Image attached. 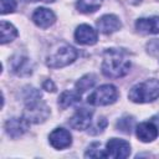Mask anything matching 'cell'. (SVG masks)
Listing matches in <instances>:
<instances>
[{
    "mask_svg": "<svg viewBox=\"0 0 159 159\" xmlns=\"http://www.w3.org/2000/svg\"><path fill=\"white\" fill-rule=\"evenodd\" d=\"M130 70V60L123 50L107 48L103 52L102 73L108 78L124 77Z\"/></svg>",
    "mask_w": 159,
    "mask_h": 159,
    "instance_id": "1",
    "label": "cell"
},
{
    "mask_svg": "<svg viewBox=\"0 0 159 159\" xmlns=\"http://www.w3.org/2000/svg\"><path fill=\"white\" fill-rule=\"evenodd\" d=\"M128 98L134 103L154 102L159 98V80L149 78L134 84L128 92Z\"/></svg>",
    "mask_w": 159,
    "mask_h": 159,
    "instance_id": "2",
    "label": "cell"
},
{
    "mask_svg": "<svg viewBox=\"0 0 159 159\" xmlns=\"http://www.w3.org/2000/svg\"><path fill=\"white\" fill-rule=\"evenodd\" d=\"M78 53L75 47L67 43H61L47 56L46 65L51 68H62L75 62Z\"/></svg>",
    "mask_w": 159,
    "mask_h": 159,
    "instance_id": "3",
    "label": "cell"
},
{
    "mask_svg": "<svg viewBox=\"0 0 159 159\" xmlns=\"http://www.w3.org/2000/svg\"><path fill=\"white\" fill-rule=\"evenodd\" d=\"M118 89L113 84H102L94 89L87 98V102L92 106H109L118 99Z\"/></svg>",
    "mask_w": 159,
    "mask_h": 159,
    "instance_id": "4",
    "label": "cell"
},
{
    "mask_svg": "<svg viewBox=\"0 0 159 159\" xmlns=\"http://www.w3.org/2000/svg\"><path fill=\"white\" fill-rule=\"evenodd\" d=\"M50 108L48 106L41 101L40 98L34 99L31 102L25 103V109L22 113V117H25L30 123L39 124L45 122L50 116Z\"/></svg>",
    "mask_w": 159,
    "mask_h": 159,
    "instance_id": "5",
    "label": "cell"
},
{
    "mask_svg": "<svg viewBox=\"0 0 159 159\" xmlns=\"http://www.w3.org/2000/svg\"><path fill=\"white\" fill-rule=\"evenodd\" d=\"M130 154V144L119 138H112L106 144V157L113 159H124Z\"/></svg>",
    "mask_w": 159,
    "mask_h": 159,
    "instance_id": "6",
    "label": "cell"
},
{
    "mask_svg": "<svg viewBox=\"0 0 159 159\" xmlns=\"http://www.w3.org/2000/svg\"><path fill=\"white\" fill-rule=\"evenodd\" d=\"M92 116H93L92 109L80 108L70 118L68 123H70L71 128H73L76 130H86L92 125Z\"/></svg>",
    "mask_w": 159,
    "mask_h": 159,
    "instance_id": "7",
    "label": "cell"
},
{
    "mask_svg": "<svg viewBox=\"0 0 159 159\" xmlns=\"http://www.w3.org/2000/svg\"><path fill=\"white\" fill-rule=\"evenodd\" d=\"M30 124L31 123L25 117H14V118H10V119L6 120L5 130H6L9 137L16 139V138L24 135L27 132Z\"/></svg>",
    "mask_w": 159,
    "mask_h": 159,
    "instance_id": "8",
    "label": "cell"
},
{
    "mask_svg": "<svg viewBox=\"0 0 159 159\" xmlns=\"http://www.w3.org/2000/svg\"><path fill=\"white\" fill-rule=\"evenodd\" d=\"M75 40L80 45L91 46V45H94L98 41V32L92 26H89L87 24H82V25L76 27Z\"/></svg>",
    "mask_w": 159,
    "mask_h": 159,
    "instance_id": "9",
    "label": "cell"
},
{
    "mask_svg": "<svg viewBox=\"0 0 159 159\" xmlns=\"http://www.w3.org/2000/svg\"><path fill=\"white\" fill-rule=\"evenodd\" d=\"M48 142L55 149H66L72 144V135L65 128H56L50 133Z\"/></svg>",
    "mask_w": 159,
    "mask_h": 159,
    "instance_id": "10",
    "label": "cell"
},
{
    "mask_svg": "<svg viewBox=\"0 0 159 159\" xmlns=\"http://www.w3.org/2000/svg\"><path fill=\"white\" fill-rule=\"evenodd\" d=\"M96 26L99 32H102L104 35H109V34L118 31L122 27V22L118 16H116L113 14H106L97 20Z\"/></svg>",
    "mask_w": 159,
    "mask_h": 159,
    "instance_id": "11",
    "label": "cell"
},
{
    "mask_svg": "<svg viewBox=\"0 0 159 159\" xmlns=\"http://www.w3.org/2000/svg\"><path fill=\"white\" fill-rule=\"evenodd\" d=\"M159 134V128L154 122H142L135 127V135L143 143H150L157 139Z\"/></svg>",
    "mask_w": 159,
    "mask_h": 159,
    "instance_id": "12",
    "label": "cell"
},
{
    "mask_svg": "<svg viewBox=\"0 0 159 159\" xmlns=\"http://www.w3.org/2000/svg\"><path fill=\"white\" fill-rule=\"evenodd\" d=\"M32 21L37 27L48 29L56 22V15L47 7H37L32 14Z\"/></svg>",
    "mask_w": 159,
    "mask_h": 159,
    "instance_id": "13",
    "label": "cell"
},
{
    "mask_svg": "<svg viewBox=\"0 0 159 159\" xmlns=\"http://www.w3.org/2000/svg\"><path fill=\"white\" fill-rule=\"evenodd\" d=\"M135 29L138 32L144 35L159 34V16L140 17L135 21Z\"/></svg>",
    "mask_w": 159,
    "mask_h": 159,
    "instance_id": "14",
    "label": "cell"
},
{
    "mask_svg": "<svg viewBox=\"0 0 159 159\" xmlns=\"http://www.w3.org/2000/svg\"><path fill=\"white\" fill-rule=\"evenodd\" d=\"M12 72L17 76H29L32 73V65L30 58L24 56H15L11 60Z\"/></svg>",
    "mask_w": 159,
    "mask_h": 159,
    "instance_id": "15",
    "label": "cell"
},
{
    "mask_svg": "<svg viewBox=\"0 0 159 159\" xmlns=\"http://www.w3.org/2000/svg\"><path fill=\"white\" fill-rule=\"evenodd\" d=\"M0 34H1V37H0L1 45H5L7 42L14 41L19 35L16 27L12 24H10V22H7L5 20H2L0 22Z\"/></svg>",
    "mask_w": 159,
    "mask_h": 159,
    "instance_id": "16",
    "label": "cell"
},
{
    "mask_svg": "<svg viewBox=\"0 0 159 159\" xmlns=\"http://www.w3.org/2000/svg\"><path fill=\"white\" fill-rule=\"evenodd\" d=\"M81 101V93L77 91H63L58 97V106L62 109L75 106Z\"/></svg>",
    "mask_w": 159,
    "mask_h": 159,
    "instance_id": "17",
    "label": "cell"
},
{
    "mask_svg": "<svg viewBox=\"0 0 159 159\" xmlns=\"http://www.w3.org/2000/svg\"><path fill=\"white\" fill-rule=\"evenodd\" d=\"M102 2L103 0H77L76 7L82 14H92L101 7Z\"/></svg>",
    "mask_w": 159,
    "mask_h": 159,
    "instance_id": "18",
    "label": "cell"
},
{
    "mask_svg": "<svg viewBox=\"0 0 159 159\" xmlns=\"http://www.w3.org/2000/svg\"><path fill=\"white\" fill-rule=\"evenodd\" d=\"M96 75H93V73H87V75H84V76H82L77 82H76V84H75V87H76V91L78 92V93H84L86 91H88L89 88H92L93 86H94V83H96Z\"/></svg>",
    "mask_w": 159,
    "mask_h": 159,
    "instance_id": "19",
    "label": "cell"
},
{
    "mask_svg": "<svg viewBox=\"0 0 159 159\" xmlns=\"http://www.w3.org/2000/svg\"><path fill=\"white\" fill-rule=\"evenodd\" d=\"M84 157L86 158H107L106 157V149L102 148V144L101 143H92L86 153H84Z\"/></svg>",
    "mask_w": 159,
    "mask_h": 159,
    "instance_id": "20",
    "label": "cell"
},
{
    "mask_svg": "<svg viewBox=\"0 0 159 159\" xmlns=\"http://www.w3.org/2000/svg\"><path fill=\"white\" fill-rule=\"evenodd\" d=\"M134 124V119L132 117H123L117 122V128L118 130H122L123 133H130L132 128Z\"/></svg>",
    "mask_w": 159,
    "mask_h": 159,
    "instance_id": "21",
    "label": "cell"
},
{
    "mask_svg": "<svg viewBox=\"0 0 159 159\" xmlns=\"http://www.w3.org/2000/svg\"><path fill=\"white\" fill-rule=\"evenodd\" d=\"M107 127V119L104 117H99L96 122V124L93 127H89L88 128V133L92 134V135H97V134H101L103 133V130L106 129Z\"/></svg>",
    "mask_w": 159,
    "mask_h": 159,
    "instance_id": "22",
    "label": "cell"
},
{
    "mask_svg": "<svg viewBox=\"0 0 159 159\" xmlns=\"http://www.w3.org/2000/svg\"><path fill=\"white\" fill-rule=\"evenodd\" d=\"M0 12L2 15H6V14H10V12H14L15 9H16V1L15 0H0Z\"/></svg>",
    "mask_w": 159,
    "mask_h": 159,
    "instance_id": "23",
    "label": "cell"
},
{
    "mask_svg": "<svg viewBox=\"0 0 159 159\" xmlns=\"http://www.w3.org/2000/svg\"><path fill=\"white\" fill-rule=\"evenodd\" d=\"M147 51H148V53H150L153 56H158L159 55V40L158 39L150 40L147 43Z\"/></svg>",
    "mask_w": 159,
    "mask_h": 159,
    "instance_id": "24",
    "label": "cell"
},
{
    "mask_svg": "<svg viewBox=\"0 0 159 159\" xmlns=\"http://www.w3.org/2000/svg\"><path fill=\"white\" fill-rule=\"evenodd\" d=\"M42 88L48 91V92H55L56 91V86H55V83L51 80H46L43 82V84H42Z\"/></svg>",
    "mask_w": 159,
    "mask_h": 159,
    "instance_id": "25",
    "label": "cell"
},
{
    "mask_svg": "<svg viewBox=\"0 0 159 159\" xmlns=\"http://www.w3.org/2000/svg\"><path fill=\"white\" fill-rule=\"evenodd\" d=\"M152 122H154V123L157 124V127L159 128V114H157V116H154V117L152 118Z\"/></svg>",
    "mask_w": 159,
    "mask_h": 159,
    "instance_id": "26",
    "label": "cell"
},
{
    "mask_svg": "<svg viewBox=\"0 0 159 159\" xmlns=\"http://www.w3.org/2000/svg\"><path fill=\"white\" fill-rule=\"evenodd\" d=\"M26 1H43V2H52L55 0H26Z\"/></svg>",
    "mask_w": 159,
    "mask_h": 159,
    "instance_id": "27",
    "label": "cell"
}]
</instances>
